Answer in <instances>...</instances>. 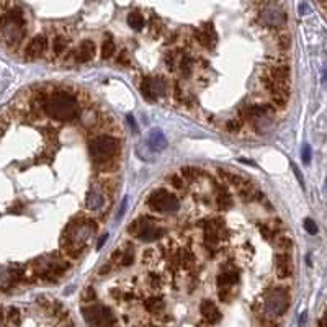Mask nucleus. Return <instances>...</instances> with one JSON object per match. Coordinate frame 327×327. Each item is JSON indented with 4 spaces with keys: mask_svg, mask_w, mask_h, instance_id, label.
I'll return each instance as SVG.
<instances>
[{
    "mask_svg": "<svg viewBox=\"0 0 327 327\" xmlns=\"http://www.w3.org/2000/svg\"><path fill=\"white\" fill-rule=\"evenodd\" d=\"M45 113L57 121H71L79 115V103L67 92H57L43 103Z\"/></svg>",
    "mask_w": 327,
    "mask_h": 327,
    "instance_id": "nucleus-1",
    "label": "nucleus"
},
{
    "mask_svg": "<svg viewBox=\"0 0 327 327\" xmlns=\"http://www.w3.org/2000/svg\"><path fill=\"white\" fill-rule=\"evenodd\" d=\"M0 36L8 46H17L25 36V18L20 8H10L0 17Z\"/></svg>",
    "mask_w": 327,
    "mask_h": 327,
    "instance_id": "nucleus-2",
    "label": "nucleus"
},
{
    "mask_svg": "<svg viewBox=\"0 0 327 327\" xmlns=\"http://www.w3.org/2000/svg\"><path fill=\"white\" fill-rule=\"evenodd\" d=\"M120 151H121L120 139H116L115 136L101 134L97 136V138H94L89 143V152L97 165L113 160L120 154Z\"/></svg>",
    "mask_w": 327,
    "mask_h": 327,
    "instance_id": "nucleus-3",
    "label": "nucleus"
},
{
    "mask_svg": "<svg viewBox=\"0 0 327 327\" xmlns=\"http://www.w3.org/2000/svg\"><path fill=\"white\" fill-rule=\"evenodd\" d=\"M87 324L90 327H118L116 319L108 307L105 306H90L82 309Z\"/></svg>",
    "mask_w": 327,
    "mask_h": 327,
    "instance_id": "nucleus-4",
    "label": "nucleus"
},
{
    "mask_svg": "<svg viewBox=\"0 0 327 327\" xmlns=\"http://www.w3.org/2000/svg\"><path fill=\"white\" fill-rule=\"evenodd\" d=\"M148 204L151 209L157 213H174L180 208L178 200L174 193H169L165 190H155L149 195Z\"/></svg>",
    "mask_w": 327,
    "mask_h": 327,
    "instance_id": "nucleus-5",
    "label": "nucleus"
},
{
    "mask_svg": "<svg viewBox=\"0 0 327 327\" xmlns=\"http://www.w3.org/2000/svg\"><path fill=\"white\" fill-rule=\"evenodd\" d=\"M290 306V295L285 288H275L265 298V312L268 316H281L285 314Z\"/></svg>",
    "mask_w": 327,
    "mask_h": 327,
    "instance_id": "nucleus-6",
    "label": "nucleus"
},
{
    "mask_svg": "<svg viewBox=\"0 0 327 327\" xmlns=\"http://www.w3.org/2000/svg\"><path fill=\"white\" fill-rule=\"evenodd\" d=\"M260 22L270 28H280L286 23V13L281 5H278L275 2L265 3V7L260 12Z\"/></svg>",
    "mask_w": 327,
    "mask_h": 327,
    "instance_id": "nucleus-7",
    "label": "nucleus"
},
{
    "mask_svg": "<svg viewBox=\"0 0 327 327\" xmlns=\"http://www.w3.org/2000/svg\"><path fill=\"white\" fill-rule=\"evenodd\" d=\"M46 48H48V38L45 35H38L28 43L25 50V57L26 59H36V57H40L46 51Z\"/></svg>",
    "mask_w": 327,
    "mask_h": 327,
    "instance_id": "nucleus-8",
    "label": "nucleus"
},
{
    "mask_svg": "<svg viewBox=\"0 0 327 327\" xmlns=\"http://www.w3.org/2000/svg\"><path fill=\"white\" fill-rule=\"evenodd\" d=\"M197 41L201 45L203 48H206V50H211L214 46V43H216V33H214V26L211 23H206L204 25L203 30L197 31Z\"/></svg>",
    "mask_w": 327,
    "mask_h": 327,
    "instance_id": "nucleus-9",
    "label": "nucleus"
},
{
    "mask_svg": "<svg viewBox=\"0 0 327 327\" xmlns=\"http://www.w3.org/2000/svg\"><path fill=\"white\" fill-rule=\"evenodd\" d=\"M200 311H201V316L209 324H216V322L221 321V312H219V309L213 301L204 300L201 304H200Z\"/></svg>",
    "mask_w": 327,
    "mask_h": 327,
    "instance_id": "nucleus-10",
    "label": "nucleus"
},
{
    "mask_svg": "<svg viewBox=\"0 0 327 327\" xmlns=\"http://www.w3.org/2000/svg\"><path fill=\"white\" fill-rule=\"evenodd\" d=\"M293 273V263H291V257L288 253H278L277 255V275L278 278L285 280V278L291 277Z\"/></svg>",
    "mask_w": 327,
    "mask_h": 327,
    "instance_id": "nucleus-11",
    "label": "nucleus"
},
{
    "mask_svg": "<svg viewBox=\"0 0 327 327\" xmlns=\"http://www.w3.org/2000/svg\"><path fill=\"white\" fill-rule=\"evenodd\" d=\"M85 206L87 209H90V211H99L105 206V195L103 192H100V190H90L89 193H87V198H85Z\"/></svg>",
    "mask_w": 327,
    "mask_h": 327,
    "instance_id": "nucleus-12",
    "label": "nucleus"
},
{
    "mask_svg": "<svg viewBox=\"0 0 327 327\" xmlns=\"http://www.w3.org/2000/svg\"><path fill=\"white\" fill-rule=\"evenodd\" d=\"M95 45L94 41L85 40L82 41V45L79 46V51L75 52V61L79 62H90L95 57Z\"/></svg>",
    "mask_w": 327,
    "mask_h": 327,
    "instance_id": "nucleus-13",
    "label": "nucleus"
},
{
    "mask_svg": "<svg viewBox=\"0 0 327 327\" xmlns=\"http://www.w3.org/2000/svg\"><path fill=\"white\" fill-rule=\"evenodd\" d=\"M164 236V229L162 227H157L154 223H151L149 226H146L143 231L139 232L138 239L143 242H154V241H159L160 237Z\"/></svg>",
    "mask_w": 327,
    "mask_h": 327,
    "instance_id": "nucleus-14",
    "label": "nucleus"
},
{
    "mask_svg": "<svg viewBox=\"0 0 327 327\" xmlns=\"http://www.w3.org/2000/svg\"><path fill=\"white\" fill-rule=\"evenodd\" d=\"M239 270H224L218 277V286L219 288H231L239 281Z\"/></svg>",
    "mask_w": 327,
    "mask_h": 327,
    "instance_id": "nucleus-15",
    "label": "nucleus"
},
{
    "mask_svg": "<svg viewBox=\"0 0 327 327\" xmlns=\"http://www.w3.org/2000/svg\"><path fill=\"white\" fill-rule=\"evenodd\" d=\"M148 144L152 151H164L165 148H167V139H165V136L160 133V131L154 129L152 133L149 134Z\"/></svg>",
    "mask_w": 327,
    "mask_h": 327,
    "instance_id": "nucleus-16",
    "label": "nucleus"
},
{
    "mask_svg": "<svg viewBox=\"0 0 327 327\" xmlns=\"http://www.w3.org/2000/svg\"><path fill=\"white\" fill-rule=\"evenodd\" d=\"M219 172V175L226 180V182H229V183H232L234 187H237V188H241V187H244L249 180L247 178H244L242 175H237V174H232V172H229V170H224V169H219L218 170Z\"/></svg>",
    "mask_w": 327,
    "mask_h": 327,
    "instance_id": "nucleus-17",
    "label": "nucleus"
},
{
    "mask_svg": "<svg viewBox=\"0 0 327 327\" xmlns=\"http://www.w3.org/2000/svg\"><path fill=\"white\" fill-rule=\"evenodd\" d=\"M141 94L148 101H155L157 97H155L152 90V84H151V77H144L143 82H141Z\"/></svg>",
    "mask_w": 327,
    "mask_h": 327,
    "instance_id": "nucleus-18",
    "label": "nucleus"
},
{
    "mask_svg": "<svg viewBox=\"0 0 327 327\" xmlns=\"http://www.w3.org/2000/svg\"><path fill=\"white\" fill-rule=\"evenodd\" d=\"M128 25L133 28L134 31H141L144 28V25H146V20H144V17L141 15V13L133 12V13H129V15H128Z\"/></svg>",
    "mask_w": 327,
    "mask_h": 327,
    "instance_id": "nucleus-19",
    "label": "nucleus"
},
{
    "mask_svg": "<svg viewBox=\"0 0 327 327\" xmlns=\"http://www.w3.org/2000/svg\"><path fill=\"white\" fill-rule=\"evenodd\" d=\"M216 204L219 209H223V211H227V209L232 208V198L231 195L226 193V192H219L218 197H216Z\"/></svg>",
    "mask_w": 327,
    "mask_h": 327,
    "instance_id": "nucleus-20",
    "label": "nucleus"
},
{
    "mask_svg": "<svg viewBox=\"0 0 327 327\" xmlns=\"http://www.w3.org/2000/svg\"><path fill=\"white\" fill-rule=\"evenodd\" d=\"M67 50V40L64 36H56L54 38V41H52V51H54V54L56 56H59V54H62Z\"/></svg>",
    "mask_w": 327,
    "mask_h": 327,
    "instance_id": "nucleus-21",
    "label": "nucleus"
},
{
    "mask_svg": "<svg viewBox=\"0 0 327 327\" xmlns=\"http://www.w3.org/2000/svg\"><path fill=\"white\" fill-rule=\"evenodd\" d=\"M146 309L151 312H159L160 309H164V301L160 298H149L148 301L144 302Z\"/></svg>",
    "mask_w": 327,
    "mask_h": 327,
    "instance_id": "nucleus-22",
    "label": "nucleus"
},
{
    "mask_svg": "<svg viewBox=\"0 0 327 327\" xmlns=\"http://www.w3.org/2000/svg\"><path fill=\"white\" fill-rule=\"evenodd\" d=\"M115 43H113V40L111 38H108L105 43H103V46H101V59H110L111 56L115 54Z\"/></svg>",
    "mask_w": 327,
    "mask_h": 327,
    "instance_id": "nucleus-23",
    "label": "nucleus"
},
{
    "mask_svg": "<svg viewBox=\"0 0 327 327\" xmlns=\"http://www.w3.org/2000/svg\"><path fill=\"white\" fill-rule=\"evenodd\" d=\"M151 84H152V90L155 97H160L165 94V82L160 79V77H154V79H151Z\"/></svg>",
    "mask_w": 327,
    "mask_h": 327,
    "instance_id": "nucleus-24",
    "label": "nucleus"
},
{
    "mask_svg": "<svg viewBox=\"0 0 327 327\" xmlns=\"http://www.w3.org/2000/svg\"><path fill=\"white\" fill-rule=\"evenodd\" d=\"M182 175L188 180H197L200 175H201V170L195 169V167H183L182 169Z\"/></svg>",
    "mask_w": 327,
    "mask_h": 327,
    "instance_id": "nucleus-25",
    "label": "nucleus"
},
{
    "mask_svg": "<svg viewBox=\"0 0 327 327\" xmlns=\"http://www.w3.org/2000/svg\"><path fill=\"white\" fill-rule=\"evenodd\" d=\"M192 67H193V62L190 57H183L182 62H180V69H182V74L185 77H188L190 74H192Z\"/></svg>",
    "mask_w": 327,
    "mask_h": 327,
    "instance_id": "nucleus-26",
    "label": "nucleus"
},
{
    "mask_svg": "<svg viewBox=\"0 0 327 327\" xmlns=\"http://www.w3.org/2000/svg\"><path fill=\"white\" fill-rule=\"evenodd\" d=\"M302 226H304V229L311 234V236H314V234H317V231H319V229H317V224L314 223V219H311V218H306L304 223H302Z\"/></svg>",
    "mask_w": 327,
    "mask_h": 327,
    "instance_id": "nucleus-27",
    "label": "nucleus"
},
{
    "mask_svg": "<svg viewBox=\"0 0 327 327\" xmlns=\"http://www.w3.org/2000/svg\"><path fill=\"white\" fill-rule=\"evenodd\" d=\"M242 128V121L241 120H229L226 125V129L231 131V133H237Z\"/></svg>",
    "mask_w": 327,
    "mask_h": 327,
    "instance_id": "nucleus-28",
    "label": "nucleus"
},
{
    "mask_svg": "<svg viewBox=\"0 0 327 327\" xmlns=\"http://www.w3.org/2000/svg\"><path fill=\"white\" fill-rule=\"evenodd\" d=\"M120 262H121V265H123V267H129L131 263L134 262V252L129 249L128 252H125V253H123V257H121V260H120Z\"/></svg>",
    "mask_w": 327,
    "mask_h": 327,
    "instance_id": "nucleus-29",
    "label": "nucleus"
},
{
    "mask_svg": "<svg viewBox=\"0 0 327 327\" xmlns=\"http://www.w3.org/2000/svg\"><path fill=\"white\" fill-rule=\"evenodd\" d=\"M278 46H280L281 50H288V48L291 46V38H290V35L283 33V35L278 36Z\"/></svg>",
    "mask_w": 327,
    "mask_h": 327,
    "instance_id": "nucleus-30",
    "label": "nucleus"
},
{
    "mask_svg": "<svg viewBox=\"0 0 327 327\" xmlns=\"http://www.w3.org/2000/svg\"><path fill=\"white\" fill-rule=\"evenodd\" d=\"M178 262L183 263V265H187V263H192L193 262V253L188 252V251H182L178 253Z\"/></svg>",
    "mask_w": 327,
    "mask_h": 327,
    "instance_id": "nucleus-31",
    "label": "nucleus"
},
{
    "mask_svg": "<svg viewBox=\"0 0 327 327\" xmlns=\"http://www.w3.org/2000/svg\"><path fill=\"white\" fill-rule=\"evenodd\" d=\"M277 242H278V247L280 249H291L293 247V241L286 236H280Z\"/></svg>",
    "mask_w": 327,
    "mask_h": 327,
    "instance_id": "nucleus-32",
    "label": "nucleus"
},
{
    "mask_svg": "<svg viewBox=\"0 0 327 327\" xmlns=\"http://www.w3.org/2000/svg\"><path fill=\"white\" fill-rule=\"evenodd\" d=\"M301 157H302V162H304L306 165H307V164H311V148H309V144H304V148H302Z\"/></svg>",
    "mask_w": 327,
    "mask_h": 327,
    "instance_id": "nucleus-33",
    "label": "nucleus"
},
{
    "mask_svg": "<svg viewBox=\"0 0 327 327\" xmlns=\"http://www.w3.org/2000/svg\"><path fill=\"white\" fill-rule=\"evenodd\" d=\"M169 180H170V183H172L177 190H182V188H183V185H185V183H183V178H180L178 175H172V177H169Z\"/></svg>",
    "mask_w": 327,
    "mask_h": 327,
    "instance_id": "nucleus-34",
    "label": "nucleus"
},
{
    "mask_svg": "<svg viewBox=\"0 0 327 327\" xmlns=\"http://www.w3.org/2000/svg\"><path fill=\"white\" fill-rule=\"evenodd\" d=\"M165 66H167V69L172 72L175 69V56L172 52H169L167 56H165Z\"/></svg>",
    "mask_w": 327,
    "mask_h": 327,
    "instance_id": "nucleus-35",
    "label": "nucleus"
},
{
    "mask_svg": "<svg viewBox=\"0 0 327 327\" xmlns=\"http://www.w3.org/2000/svg\"><path fill=\"white\" fill-rule=\"evenodd\" d=\"M291 169H293V172H295V175H296V178H298V182H300V185L302 188H304V180H302V175H301V172H300V169L296 167V164H291Z\"/></svg>",
    "mask_w": 327,
    "mask_h": 327,
    "instance_id": "nucleus-36",
    "label": "nucleus"
},
{
    "mask_svg": "<svg viewBox=\"0 0 327 327\" xmlns=\"http://www.w3.org/2000/svg\"><path fill=\"white\" fill-rule=\"evenodd\" d=\"M309 12H311L309 5H307L306 2H301V3H300V15H307Z\"/></svg>",
    "mask_w": 327,
    "mask_h": 327,
    "instance_id": "nucleus-37",
    "label": "nucleus"
},
{
    "mask_svg": "<svg viewBox=\"0 0 327 327\" xmlns=\"http://www.w3.org/2000/svg\"><path fill=\"white\" fill-rule=\"evenodd\" d=\"M95 296H97V295H95V290H94V288H87L84 300H85V301H90V300H94Z\"/></svg>",
    "mask_w": 327,
    "mask_h": 327,
    "instance_id": "nucleus-38",
    "label": "nucleus"
},
{
    "mask_svg": "<svg viewBox=\"0 0 327 327\" xmlns=\"http://www.w3.org/2000/svg\"><path fill=\"white\" fill-rule=\"evenodd\" d=\"M152 255H154V251H151V249H149V251H146V252H144V262H146V263L152 262V260H154Z\"/></svg>",
    "mask_w": 327,
    "mask_h": 327,
    "instance_id": "nucleus-39",
    "label": "nucleus"
},
{
    "mask_svg": "<svg viewBox=\"0 0 327 327\" xmlns=\"http://www.w3.org/2000/svg\"><path fill=\"white\" fill-rule=\"evenodd\" d=\"M128 123L131 125V129H133L134 133H138L139 129H138V125H136V121L133 120V116H128Z\"/></svg>",
    "mask_w": 327,
    "mask_h": 327,
    "instance_id": "nucleus-40",
    "label": "nucleus"
},
{
    "mask_svg": "<svg viewBox=\"0 0 327 327\" xmlns=\"http://www.w3.org/2000/svg\"><path fill=\"white\" fill-rule=\"evenodd\" d=\"M126 201H128V200L125 198V200H123V204H121V208H120V211H118V214H116V218H118V219L123 216L125 211H126Z\"/></svg>",
    "mask_w": 327,
    "mask_h": 327,
    "instance_id": "nucleus-41",
    "label": "nucleus"
},
{
    "mask_svg": "<svg viewBox=\"0 0 327 327\" xmlns=\"http://www.w3.org/2000/svg\"><path fill=\"white\" fill-rule=\"evenodd\" d=\"M319 327H327V311L324 312V316L319 319Z\"/></svg>",
    "mask_w": 327,
    "mask_h": 327,
    "instance_id": "nucleus-42",
    "label": "nucleus"
},
{
    "mask_svg": "<svg viewBox=\"0 0 327 327\" xmlns=\"http://www.w3.org/2000/svg\"><path fill=\"white\" fill-rule=\"evenodd\" d=\"M106 239H108V234H105V236H101V237H100V241H99V246H97V247H99V249L103 247V244H105Z\"/></svg>",
    "mask_w": 327,
    "mask_h": 327,
    "instance_id": "nucleus-43",
    "label": "nucleus"
},
{
    "mask_svg": "<svg viewBox=\"0 0 327 327\" xmlns=\"http://www.w3.org/2000/svg\"><path fill=\"white\" fill-rule=\"evenodd\" d=\"M2 321H3V314H2V311H0V327H2Z\"/></svg>",
    "mask_w": 327,
    "mask_h": 327,
    "instance_id": "nucleus-44",
    "label": "nucleus"
}]
</instances>
